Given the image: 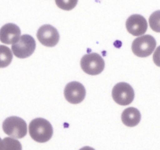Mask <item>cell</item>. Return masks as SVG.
Returning <instances> with one entry per match:
<instances>
[{
	"mask_svg": "<svg viewBox=\"0 0 160 150\" xmlns=\"http://www.w3.org/2000/svg\"><path fill=\"white\" fill-rule=\"evenodd\" d=\"M28 130L31 138L39 143L48 142L53 134L51 124L43 118H36L32 120L30 122Z\"/></svg>",
	"mask_w": 160,
	"mask_h": 150,
	"instance_id": "1",
	"label": "cell"
},
{
	"mask_svg": "<svg viewBox=\"0 0 160 150\" xmlns=\"http://www.w3.org/2000/svg\"><path fill=\"white\" fill-rule=\"evenodd\" d=\"M2 130L11 138H22L27 134V124L21 117H10L2 123Z\"/></svg>",
	"mask_w": 160,
	"mask_h": 150,
	"instance_id": "2",
	"label": "cell"
},
{
	"mask_svg": "<svg viewBox=\"0 0 160 150\" xmlns=\"http://www.w3.org/2000/svg\"><path fill=\"white\" fill-rule=\"evenodd\" d=\"M156 46V41L152 35H146L134 39L132 43V51L138 57L149 56Z\"/></svg>",
	"mask_w": 160,
	"mask_h": 150,
	"instance_id": "3",
	"label": "cell"
},
{
	"mask_svg": "<svg viewBox=\"0 0 160 150\" xmlns=\"http://www.w3.org/2000/svg\"><path fill=\"white\" fill-rule=\"evenodd\" d=\"M80 65L82 70L89 75H98L104 70V60L98 53H89L82 56Z\"/></svg>",
	"mask_w": 160,
	"mask_h": 150,
	"instance_id": "4",
	"label": "cell"
},
{
	"mask_svg": "<svg viewBox=\"0 0 160 150\" xmlns=\"http://www.w3.org/2000/svg\"><path fill=\"white\" fill-rule=\"evenodd\" d=\"M36 47L35 39L31 35H24L21 36L16 43L12 45V51L16 57L25 59L34 53Z\"/></svg>",
	"mask_w": 160,
	"mask_h": 150,
	"instance_id": "5",
	"label": "cell"
},
{
	"mask_svg": "<svg viewBox=\"0 0 160 150\" xmlns=\"http://www.w3.org/2000/svg\"><path fill=\"white\" fill-rule=\"evenodd\" d=\"M112 98L120 105H128L134 99V90L126 82H119L112 89Z\"/></svg>",
	"mask_w": 160,
	"mask_h": 150,
	"instance_id": "6",
	"label": "cell"
},
{
	"mask_svg": "<svg viewBox=\"0 0 160 150\" xmlns=\"http://www.w3.org/2000/svg\"><path fill=\"white\" fill-rule=\"evenodd\" d=\"M37 38L41 44L47 47H53L60 40L59 32L54 27L50 24H45L38 28Z\"/></svg>",
	"mask_w": 160,
	"mask_h": 150,
	"instance_id": "7",
	"label": "cell"
},
{
	"mask_svg": "<svg viewBox=\"0 0 160 150\" xmlns=\"http://www.w3.org/2000/svg\"><path fill=\"white\" fill-rule=\"evenodd\" d=\"M64 97L72 104H78L86 97L85 87L78 82H72L68 84L64 88Z\"/></svg>",
	"mask_w": 160,
	"mask_h": 150,
	"instance_id": "8",
	"label": "cell"
},
{
	"mask_svg": "<svg viewBox=\"0 0 160 150\" xmlns=\"http://www.w3.org/2000/svg\"><path fill=\"white\" fill-rule=\"evenodd\" d=\"M127 31L133 36L144 35L148 29V22L145 18L139 14H133L129 16L126 23Z\"/></svg>",
	"mask_w": 160,
	"mask_h": 150,
	"instance_id": "9",
	"label": "cell"
},
{
	"mask_svg": "<svg viewBox=\"0 0 160 150\" xmlns=\"http://www.w3.org/2000/svg\"><path fill=\"white\" fill-rule=\"evenodd\" d=\"M21 29L14 24H7L0 29V41L3 44H14L21 38Z\"/></svg>",
	"mask_w": 160,
	"mask_h": 150,
	"instance_id": "10",
	"label": "cell"
},
{
	"mask_svg": "<svg viewBox=\"0 0 160 150\" xmlns=\"http://www.w3.org/2000/svg\"><path fill=\"white\" fill-rule=\"evenodd\" d=\"M121 118L124 125L127 127H135L141 121V114L137 108L129 107L122 112Z\"/></svg>",
	"mask_w": 160,
	"mask_h": 150,
	"instance_id": "11",
	"label": "cell"
},
{
	"mask_svg": "<svg viewBox=\"0 0 160 150\" xmlns=\"http://www.w3.org/2000/svg\"><path fill=\"white\" fill-rule=\"evenodd\" d=\"M13 54L10 48L6 45H0V68L8 67L12 62Z\"/></svg>",
	"mask_w": 160,
	"mask_h": 150,
	"instance_id": "12",
	"label": "cell"
},
{
	"mask_svg": "<svg viewBox=\"0 0 160 150\" xmlns=\"http://www.w3.org/2000/svg\"><path fill=\"white\" fill-rule=\"evenodd\" d=\"M0 150H22V145L18 139L5 138L0 143Z\"/></svg>",
	"mask_w": 160,
	"mask_h": 150,
	"instance_id": "13",
	"label": "cell"
},
{
	"mask_svg": "<svg viewBox=\"0 0 160 150\" xmlns=\"http://www.w3.org/2000/svg\"><path fill=\"white\" fill-rule=\"evenodd\" d=\"M149 25L152 30L160 33V10L152 13L149 17Z\"/></svg>",
	"mask_w": 160,
	"mask_h": 150,
	"instance_id": "14",
	"label": "cell"
},
{
	"mask_svg": "<svg viewBox=\"0 0 160 150\" xmlns=\"http://www.w3.org/2000/svg\"><path fill=\"white\" fill-rule=\"evenodd\" d=\"M57 6L64 10H72L76 7L78 0H55Z\"/></svg>",
	"mask_w": 160,
	"mask_h": 150,
	"instance_id": "15",
	"label": "cell"
},
{
	"mask_svg": "<svg viewBox=\"0 0 160 150\" xmlns=\"http://www.w3.org/2000/svg\"><path fill=\"white\" fill-rule=\"evenodd\" d=\"M153 61L155 64L158 67H160V45L157 47L155 53L153 54Z\"/></svg>",
	"mask_w": 160,
	"mask_h": 150,
	"instance_id": "16",
	"label": "cell"
},
{
	"mask_svg": "<svg viewBox=\"0 0 160 150\" xmlns=\"http://www.w3.org/2000/svg\"><path fill=\"white\" fill-rule=\"evenodd\" d=\"M79 150H95V149L93 148H92V147L85 146V147H82V148H80Z\"/></svg>",
	"mask_w": 160,
	"mask_h": 150,
	"instance_id": "17",
	"label": "cell"
},
{
	"mask_svg": "<svg viewBox=\"0 0 160 150\" xmlns=\"http://www.w3.org/2000/svg\"><path fill=\"white\" fill-rule=\"evenodd\" d=\"M1 142H2V139H1V138H0V143H1Z\"/></svg>",
	"mask_w": 160,
	"mask_h": 150,
	"instance_id": "18",
	"label": "cell"
}]
</instances>
